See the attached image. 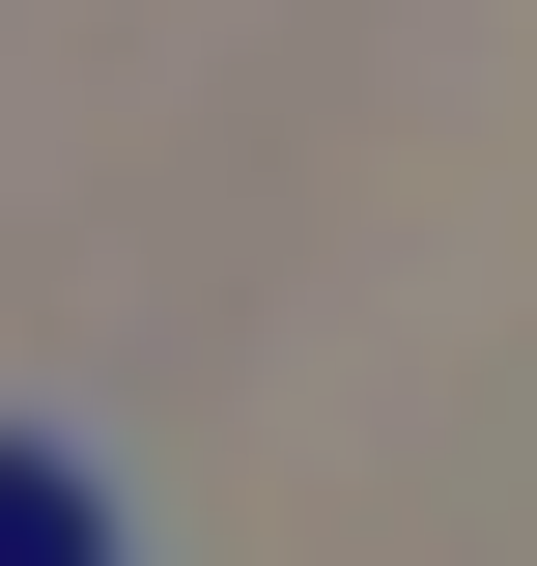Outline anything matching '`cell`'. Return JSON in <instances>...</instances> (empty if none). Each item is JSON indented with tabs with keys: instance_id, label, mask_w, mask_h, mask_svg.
I'll use <instances>...</instances> for the list:
<instances>
[{
	"instance_id": "obj_1",
	"label": "cell",
	"mask_w": 537,
	"mask_h": 566,
	"mask_svg": "<svg viewBox=\"0 0 537 566\" xmlns=\"http://www.w3.org/2000/svg\"><path fill=\"white\" fill-rule=\"evenodd\" d=\"M0 566H114V453L85 424H0Z\"/></svg>"
}]
</instances>
